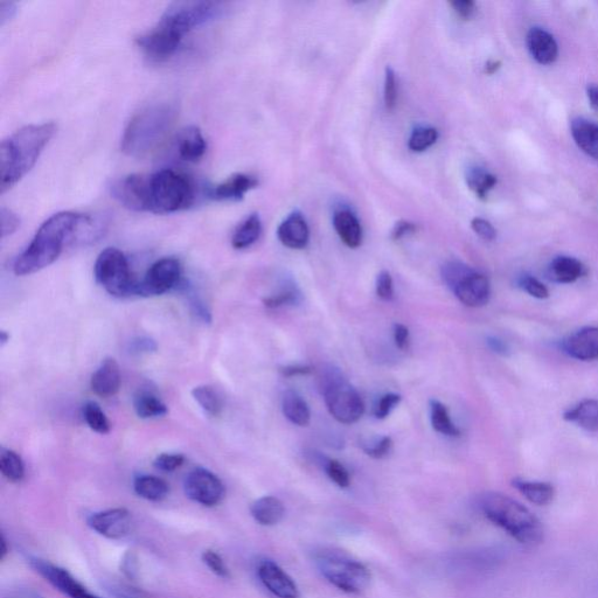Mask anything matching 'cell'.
<instances>
[{
	"label": "cell",
	"instance_id": "obj_34",
	"mask_svg": "<svg viewBox=\"0 0 598 598\" xmlns=\"http://www.w3.org/2000/svg\"><path fill=\"white\" fill-rule=\"evenodd\" d=\"M465 179H467L469 189L481 200L488 198L490 191L497 185V177L478 166L469 169Z\"/></svg>",
	"mask_w": 598,
	"mask_h": 598
},
{
	"label": "cell",
	"instance_id": "obj_58",
	"mask_svg": "<svg viewBox=\"0 0 598 598\" xmlns=\"http://www.w3.org/2000/svg\"><path fill=\"white\" fill-rule=\"evenodd\" d=\"M486 343H488L493 352L500 354V356H507L509 354V347H507L503 340L496 337H489Z\"/></svg>",
	"mask_w": 598,
	"mask_h": 598
},
{
	"label": "cell",
	"instance_id": "obj_33",
	"mask_svg": "<svg viewBox=\"0 0 598 598\" xmlns=\"http://www.w3.org/2000/svg\"><path fill=\"white\" fill-rule=\"evenodd\" d=\"M134 408L136 414L141 419H156L168 414V407L158 398V396L149 391L138 392L134 399Z\"/></svg>",
	"mask_w": 598,
	"mask_h": 598
},
{
	"label": "cell",
	"instance_id": "obj_36",
	"mask_svg": "<svg viewBox=\"0 0 598 598\" xmlns=\"http://www.w3.org/2000/svg\"><path fill=\"white\" fill-rule=\"evenodd\" d=\"M315 462L324 469L325 474L329 476L331 481L339 486V488L346 489L351 485V477L349 471L346 470L342 463L336 460H331L322 454H312Z\"/></svg>",
	"mask_w": 598,
	"mask_h": 598
},
{
	"label": "cell",
	"instance_id": "obj_48",
	"mask_svg": "<svg viewBox=\"0 0 598 598\" xmlns=\"http://www.w3.org/2000/svg\"><path fill=\"white\" fill-rule=\"evenodd\" d=\"M0 225H2V238L5 239L16 233L20 226V219L9 208L2 207V211H0Z\"/></svg>",
	"mask_w": 598,
	"mask_h": 598
},
{
	"label": "cell",
	"instance_id": "obj_3",
	"mask_svg": "<svg viewBox=\"0 0 598 598\" xmlns=\"http://www.w3.org/2000/svg\"><path fill=\"white\" fill-rule=\"evenodd\" d=\"M479 509L493 525L502 528L519 544L540 545L545 528L540 519L526 506L499 492H486L478 500Z\"/></svg>",
	"mask_w": 598,
	"mask_h": 598
},
{
	"label": "cell",
	"instance_id": "obj_45",
	"mask_svg": "<svg viewBox=\"0 0 598 598\" xmlns=\"http://www.w3.org/2000/svg\"><path fill=\"white\" fill-rule=\"evenodd\" d=\"M203 561L215 575L222 577V579H227V577H229V569L227 568L224 559H222L217 552L205 551L203 553Z\"/></svg>",
	"mask_w": 598,
	"mask_h": 598
},
{
	"label": "cell",
	"instance_id": "obj_28",
	"mask_svg": "<svg viewBox=\"0 0 598 598\" xmlns=\"http://www.w3.org/2000/svg\"><path fill=\"white\" fill-rule=\"evenodd\" d=\"M512 485L523 495L528 502L538 506L551 504L555 497V489L552 484L545 482L525 481V479H513Z\"/></svg>",
	"mask_w": 598,
	"mask_h": 598
},
{
	"label": "cell",
	"instance_id": "obj_20",
	"mask_svg": "<svg viewBox=\"0 0 598 598\" xmlns=\"http://www.w3.org/2000/svg\"><path fill=\"white\" fill-rule=\"evenodd\" d=\"M278 240L285 247L303 249L308 246L310 231L307 220L302 213L294 212L285 219L277 229Z\"/></svg>",
	"mask_w": 598,
	"mask_h": 598
},
{
	"label": "cell",
	"instance_id": "obj_44",
	"mask_svg": "<svg viewBox=\"0 0 598 598\" xmlns=\"http://www.w3.org/2000/svg\"><path fill=\"white\" fill-rule=\"evenodd\" d=\"M384 93L386 108L393 110L396 100H398V82H396V75L391 67L386 68Z\"/></svg>",
	"mask_w": 598,
	"mask_h": 598
},
{
	"label": "cell",
	"instance_id": "obj_63",
	"mask_svg": "<svg viewBox=\"0 0 598 598\" xmlns=\"http://www.w3.org/2000/svg\"><path fill=\"white\" fill-rule=\"evenodd\" d=\"M0 342H2L3 346L10 342V335L8 332L2 331V333H0Z\"/></svg>",
	"mask_w": 598,
	"mask_h": 598
},
{
	"label": "cell",
	"instance_id": "obj_43",
	"mask_svg": "<svg viewBox=\"0 0 598 598\" xmlns=\"http://www.w3.org/2000/svg\"><path fill=\"white\" fill-rule=\"evenodd\" d=\"M519 284L528 295L534 298L546 299L549 297V290L544 283H541L538 280V278H535L531 275H524L521 276Z\"/></svg>",
	"mask_w": 598,
	"mask_h": 598
},
{
	"label": "cell",
	"instance_id": "obj_52",
	"mask_svg": "<svg viewBox=\"0 0 598 598\" xmlns=\"http://www.w3.org/2000/svg\"><path fill=\"white\" fill-rule=\"evenodd\" d=\"M189 301L193 314L196 315L200 321L210 324L212 321L211 312L207 309L205 303L196 295L189 296Z\"/></svg>",
	"mask_w": 598,
	"mask_h": 598
},
{
	"label": "cell",
	"instance_id": "obj_22",
	"mask_svg": "<svg viewBox=\"0 0 598 598\" xmlns=\"http://www.w3.org/2000/svg\"><path fill=\"white\" fill-rule=\"evenodd\" d=\"M257 185H259L257 178L246 175V173H236V175L225 180L224 183L215 186L210 196L220 201H238L242 200Z\"/></svg>",
	"mask_w": 598,
	"mask_h": 598
},
{
	"label": "cell",
	"instance_id": "obj_51",
	"mask_svg": "<svg viewBox=\"0 0 598 598\" xmlns=\"http://www.w3.org/2000/svg\"><path fill=\"white\" fill-rule=\"evenodd\" d=\"M449 5L457 13V16L464 20L474 17L477 11V5L472 0H455V2H450Z\"/></svg>",
	"mask_w": 598,
	"mask_h": 598
},
{
	"label": "cell",
	"instance_id": "obj_29",
	"mask_svg": "<svg viewBox=\"0 0 598 598\" xmlns=\"http://www.w3.org/2000/svg\"><path fill=\"white\" fill-rule=\"evenodd\" d=\"M563 419L568 422L576 423L591 433L598 431V400H583L579 405L567 410L563 414Z\"/></svg>",
	"mask_w": 598,
	"mask_h": 598
},
{
	"label": "cell",
	"instance_id": "obj_40",
	"mask_svg": "<svg viewBox=\"0 0 598 598\" xmlns=\"http://www.w3.org/2000/svg\"><path fill=\"white\" fill-rule=\"evenodd\" d=\"M301 301V291L298 290L296 285L290 283L285 284V287L282 288L280 292H277L276 295L264 299L263 303L267 308L276 309L287 307V305H296Z\"/></svg>",
	"mask_w": 598,
	"mask_h": 598
},
{
	"label": "cell",
	"instance_id": "obj_17",
	"mask_svg": "<svg viewBox=\"0 0 598 598\" xmlns=\"http://www.w3.org/2000/svg\"><path fill=\"white\" fill-rule=\"evenodd\" d=\"M257 575L263 586L278 598H299L301 595L296 582L274 561H261L257 567Z\"/></svg>",
	"mask_w": 598,
	"mask_h": 598
},
{
	"label": "cell",
	"instance_id": "obj_49",
	"mask_svg": "<svg viewBox=\"0 0 598 598\" xmlns=\"http://www.w3.org/2000/svg\"><path fill=\"white\" fill-rule=\"evenodd\" d=\"M377 294L382 301H392L394 297L393 278L388 271H381L377 278Z\"/></svg>",
	"mask_w": 598,
	"mask_h": 598
},
{
	"label": "cell",
	"instance_id": "obj_31",
	"mask_svg": "<svg viewBox=\"0 0 598 598\" xmlns=\"http://www.w3.org/2000/svg\"><path fill=\"white\" fill-rule=\"evenodd\" d=\"M134 490L139 497L150 502H161L170 491L164 479L149 475L138 476L134 482Z\"/></svg>",
	"mask_w": 598,
	"mask_h": 598
},
{
	"label": "cell",
	"instance_id": "obj_41",
	"mask_svg": "<svg viewBox=\"0 0 598 598\" xmlns=\"http://www.w3.org/2000/svg\"><path fill=\"white\" fill-rule=\"evenodd\" d=\"M438 139V131L435 128L421 127L413 131L409 138V149L414 152H423L433 146Z\"/></svg>",
	"mask_w": 598,
	"mask_h": 598
},
{
	"label": "cell",
	"instance_id": "obj_62",
	"mask_svg": "<svg viewBox=\"0 0 598 598\" xmlns=\"http://www.w3.org/2000/svg\"><path fill=\"white\" fill-rule=\"evenodd\" d=\"M0 545H2V548H0V559L4 560L6 554H8V552H9L8 545H6V539L4 537V534H2V538H0Z\"/></svg>",
	"mask_w": 598,
	"mask_h": 598
},
{
	"label": "cell",
	"instance_id": "obj_11",
	"mask_svg": "<svg viewBox=\"0 0 598 598\" xmlns=\"http://www.w3.org/2000/svg\"><path fill=\"white\" fill-rule=\"evenodd\" d=\"M184 490L193 502L207 507L220 504L226 493L220 478L204 468L194 469L186 476Z\"/></svg>",
	"mask_w": 598,
	"mask_h": 598
},
{
	"label": "cell",
	"instance_id": "obj_21",
	"mask_svg": "<svg viewBox=\"0 0 598 598\" xmlns=\"http://www.w3.org/2000/svg\"><path fill=\"white\" fill-rule=\"evenodd\" d=\"M121 370L115 359L108 358L97 368L90 380L93 392L101 398H110L120 391Z\"/></svg>",
	"mask_w": 598,
	"mask_h": 598
},
{
	"label": "cell",
	"instance_id": "obj_35",
	"mask_svg": "<svg viewBox=\"0 0 598 598\" xmlns=\"http://www.w3.org/2000/svg\"><path fill=\"white\" fill-rule=\"evenodd\" d=\"M430 420L437 433L453 437L461 435V430L451 421L447 407L440 401H430Z\"/></svg>",
	"mask_w": 598,
	"mask_h": 598
},
{
	"label": "cell",
	"instance_id": "obj_38",
	"mask_svg": "<svg viewBox=\"0 0 598 598\" xmlns=\"http://www.w3.org/2000/svg\"><path fill=\"white\" fill-rule=\"evenodd\" d=\"M192 396L204 412L211 416H219L222 412V401L219 394L211 386H198L193 389Z\"/></svg>",
	"mask_w": 598,
	"mask_h": 598
},
{
	"label": "cell",
	"instance_id": "obj_9",
	"mask_svg": "<svg viewBox=\"0 0 598 598\" xmlns=\"http://www.w3.org/2000/svg\"><path fill=\"white\" fill-rule=\"evenodd\" d=\"M224 4L218 2H176L169 5L159 24L184 38L187 33L220 17Z\"/></svg>",
	"mask_w": 598,
	"mask_h": 598
},
{
	"label": "cell",
	"instance_id": "obj_55",
	"mask_svg": "<svg viewBox=\"0 0 598 598\" xmlns=\"http://www.w3.org/2000/svg\"><path fill=\"white\" fill-rule=\"evenodd\" d=\"M416 229V226L412 222L400 221L393 228L392 239L394 241L401 240L405 236L415 233Z\"/></svg>",
	"mask_w": 598,
	"mask_h": 598
},
{
	"label": "cell",
	"instance_id": "obj_42",
	"mask_svg": "<svg viewBox=\"0 0 598 598\" xmlns=\"http://www.w3.org/2000/svg\"><path fill=\"white\" fill-rule=\"evenodd\" d=\"M392 447V438L382 436L378 438V440L371 442V444H365L364 451L368 456L375 458V460H381V458H384L391 453Z\"/></svg>",
	"mask_w": 598,
	"mask_h": 598
},
{
	"label": "cell",
	"instance_id": "obj_2",
	"mask_svg": "<svg viewBox=\"0 0 598 598\" xmlns=\"http://www.w3.org/2000/svg\"><path fill=\"white\" fill-rule=\"evenodd\" d=\"M55 131L57 125L54 123L32 124L4 139L0 146V190L3 194L33 169Z\"/></svg>",
	"mask_w": 598,
	"mask_h": 598
},
{
	"label": "cell",
	"instance_id": "obj_18",
	"mask_svg": "<svg viewBox=\"0 0 598 598\" xmlns=\"http://www.w3.org/2000/svg\"><path fill=\"white\" fill-rule=\"evenodd\" d=\"M563 350L576 360L598 359V326H587L569 336L562 344Z\"/></svg>",
	"mask_w": 598,
	"mask_h": 598
},
{
	"label": "cell",
	"instance_id": "obj_16",
	"mask_svg": "<svg viewBox=\"0 0 598 598\" xmlns=\"http://www.w3.org/2000/svg\"><path fill=\"white\" fill-rule=\"evenodd\" d=\"M451 291L465 307L481 308L490 301L491 285L488 277L471 269Z\"/></svg>",
	"mask_w": 598,
	"mask_h": 598
},
{
	"label": "cell",
	"instance_id": "obj_14",
	"mask_svg": "<svg viewBox=\"0 0 598 598\" xmlns=\"http://www.w3.org/2000/svg\"><path fill=\"white\" fill-rule=\"evenodd\" d=\"M111 196L123 207L134 212H146L148 175H129L111 185Z\"/></svg>",
	"mask_w": 598,
	"mask_h": 598
},
{
	"label": "cell",
	"instance_id": "obj_7",
	"mask_svg": "<svg viewBox=\"0 0 598 598\" xmlns=\"http://www.w3.org/2000/svg\"><path fill=\"white\" fill-rule=\"evenodd\" d=\"M319 382L333 419L344 424L356 423L361 419L365 412L364 401L338 368H324Z\"/></svg>",
	"mask_w": 598,
	"mask_h": 598
},
{
	"label": "cell",
	"instance_id": "obj_23",
	"mask_svg": "<svg viewBox=\"0 0 598 598\" xmlns=\"http://www.w3.org/2000/svg\"><path fill=\"white\" fill-rule=\"evenodd\" d=\"M207 150L206 139L198 127H187L179 132L177 151L180 158L186 162L197 163L204 157Z\"/></svg>",
	"mask_w": 598,
	"mask_h": 598
},
{
	"label": "cell",
	"instance_id": "obj_37",
	"mask_svg": "<svg viewBox=\"0 0 598 598\" xmlns=\"http://www.w3.org/2000/svg\"><path fill=\"white\" fill-rule=\"evenodd\" d=\"M0 471L10 482H20L25 476V465L15 451L2 449L0 453Z\"/></svg>",
	"mask_w": 598,
	"mask_h": 598
},
{
	"label": "cell",
	"instance_id": "obj_26",
	"mask_svg": "<svg viewBox=\"0 0 598 598\" xmlns=\"http://www.w3.org/2000/svg\"><path fill=\"white\" fill-rule=\"evenodd\" d=\"M572 136L577 146L584 154L598 159V125L583 117L574 118Z\"/></svg>",
	"mask_w": 598,
	"mask_h": 598
},
{
	"label": "cell",
	"instance_id": "obj_56",
	"mask_svg": "<svg viewBox=\"0 0 598 598\" xmlns=\"http://www.w3.org/2000/svg\"><path fill=\"white\" fill-rule=\"evenodd\" d=\"M280 371L284 375V377L288 378L298 377V375H308L312 372L310 366L303 365L285 366L282 367Z\"/></svg>",
	"mask_w": 598,
	"mask_h": 598
},
{
	"label": "cell",
	"instance_id": "obj_59",
	"mask_svg": "<svg viewBox=\"0 0 598 598\" xmlns=\"http://www.w3.org/2000/svg\"><path fill=\"white\" fill-rule=\"evenodd\" d=\"M587 95H588L590 107L593 108L594 110L598 111V86L590 85L587 88Z\"/></svg>",
	"mask_w": 598,
	"mask_h": 598
},
{
	"label": "cell",
	"instance_id": "obj_15",
	"mask_svg": "<svg viewBox=\"0 0 598 598\" xmlns=\"http://www.w3.org/2000/svg\"><path fill=\"white\" fill-rule=\"evenodd\" d=\"M87 524L102 537L118 540L127 537L131 532L132 518L127 509L116 507V509L93 513L87 519Z\"/></svg>",
	"mask_w": 598,
	"mask_h": 598
},
{
	"label": "cell",
	"instance_id": "obj_60",
	"mask_svg": "<svg viewBox=\"0 0 598 598\" xmlns=\"http://www.w3.org/2000/svg\"><path fill=\"white\" fill-rule=\"evenodd\" d=\"M502 67V62L498 60H491L486 62L485 65V73L492 75L498 72V69Z\"/></svg>",
	"mask_w": 598,
	"mask_h": 598
},
{
	"label": "cell",
	"instance_id": "obj_54",
	"mask_svg": "<svg viewBox=\"0 0 598 598\" xmlns=\"http://www.w3.org/2000/svg\"><path fill=\"white\" fill-rule=\"evenodd\" d=\"M394 340L396 346H398L400 350L405 351L408 349L410 338L407 326L402 324H396L394 326Z\"/></svg>",
	"mask_w": 598,
	"mask_h": 598
},
{
	"label": "cell",
	"instance_id": "obj_46",
	"mask_svg": "<svg viewBox=\"0 0 598 598\" xmlns=\"http://www.w3.org/2000/svg\"><path fill=\"white\" fill-rule=\"evenodd\" d=\"M185 462V457L180 454H162L159 455L155 462V468L159 471L173 472L182 467Z\"/></svg>",
	"mask_w": 598,
	"mask_h": 598
},
{
	"label": "cell",
	"instance_id": "obj_25",
	"mask_svg": "<svg viewBox=\"0 0 598 598\" xmlns=\"http://www.w3.org/2000/svg\"><path fill=\"white\" fill-rule=\"evenodd\" d=\"M586 274V267L575 257L558 256L549 264L548 278L555 283H574Z\"/></svg>",
	"mask_w": 598,
	"mask_h": 598
},
{
	"label": "cell",
	"instance_id": "obj_64",
	"mask_svg": "<svg viewBox=\"0 0 598 598\" xmlns=\"http://www.w3.org/2000/svg\"><path fill=\"white\" fill-rule=\"evenodd\" d=\"M121 597H122V598H137V597H134V596H129V595H121Z\"/></svg>",
	"mask_w": 598,
	"mask_h": 598
},
{
	"label": "cell",
	"instance_id": "obj_50",
	"mask_svg": "<svg viewBox=\"0 0 598 598\" xmlns=\"http://www.w3.org/2000/svg\"><path fill=\"white\" fill-rule=\"evenodd\" d=\"M471 227L479 238L485 241H493L497 238L496 228L488 220L475 218L471 221Z\"/></svg>",
	"mask_w": 598,
	"mask_h": 598
},
{
	"label": "cell",
	"instance_id": "obj_61",
	"mask_svg": "<svg viewBox=\"0 0 598 598\" xmlns=\"http://www.w3.org/2000/svg\"><path fill=\"white\" fill-rule=\"evenodd\" d=\"M6 598H45L43 596H40L37 593H34V591H19V593H15V594H11L9 597Z\"/></svg>",
	"mask_w": 598,
	"mask_h": 598
},
{
	"label": "cell",
	"instance_id": "obj_6",
	"mask_svg": "<svg viewBox=\"0 0 598 598\" xmlns=\"http://www.w3.org/2000/svg\"><path fill=\"white\" fill-rule=\"evenodd\" d=\"M319 573L346 594L360 595L371 586V570L339 549L322 548L314 556Z\"/></svg>",
	"mask_w": 598,
	"mask_h": 598
},
{
	"label": "cell",
	"instance_id": "obj_53",
	"mask_svg": "<svg viewBox=\"0 0 598 598\" xmlns=\"http://www.w3.org/2000/svg\"><path fill=\"white\" fill-rule=\"evenodd\" d=\"M156 350L157 344L154 340L146 337L136 338L130 344V351L135 354L151 353Z\"/></svg>",
	"mask_w": 598,
	"mask_h": 598
},
{
	"label": "cell",
	"instance_id": "obj_32",
	"mask_svg": "<svg viewBox=\"0 0 598 598\" xmlns=\"http://www.w3.org/2000/svg\"><path fill=\"white\" fill-rule=\"evenodd\" d=\"M262 222L259 214H250L249 217L235 229L232 245L235 249H246L253 246L260 239Z\"/></svg>",
	"mask_w": 598,
	"mask_h": 598
},
{
	"label": "cell",
	"instance_id": "obj_13",
	"mask_svg": "<svg viewBox=\"0 0 598 598\" xmlns=\"http://www.w3.org/2000/svg\"><path fill=\"white\" fill-rule=\"evenodd\" d=\"M184 38L158 23L149 32L137 38L136 43L141 51L152 61H165L178 51Z\"/></svg>",
	"mask_w": 598,
	"mask_h": 598
},
{
	"label": "cell",
	"instance_id": "obj_10",
	"mask_svg": "<svg viewBox=\"0 0 598 598\" xmlns=\"http://www.w3.org/2000/svg\"><path fill=\"white\" fill-rule=\"evenodd\" d=\"M182 277V266L173 257H165L152 264L144 280L137 282L136 295L161 296L177 287Z\"/></svg>",
	"mask_w": 598,
	"mask_h": 598
},
{
	"label": "cell",
	"instance_id": "obj_19",
	"mask_svg": "<svg viewBox=\"0 0 598 598\" xmlns=\"http://www.w3.org/2000/svg\"><path fill=\"white\" fill-rule=\"evenodd\" d=\"M526 44L532 58L540 65H552L558 59V43L551 33L540 27H532L528 31Z\"/></svg>",
	"mask_w": 598,
	"mask_h": 598
},
{
	"label": "cell",
	"instance_id": "obj_8",
	"mask_svg": "<svg viewBox=\"0 0 598 598\" xmlns=\"http://www.w3.org/2000/svg\"><path fill=\"white\" fill-rule=\"evenodd\" d=\"M95 278L115 297L136 295L137 281L131 275L127 257L117 248H107L97 257Z\"/></svg>",
	"mask_w": 598,
	"mask_h": 598
},
{
	"label": "cell",
	"instance_id": "obj_1",
	"mask_svg": "<svg viewBox=\"0 0 598 598\" xmlns=\"http://www.w3.org/2000/svg\"><path fill=\"white\" fill-rule=\"evenodd\" d=\"M90 226L92 220L86 215L74 212L52 215L40 226L29 247L17 257L13 271L17 276H26L51 266L66 245L93 240Z\"/></svg>",
	"mask_w": 598,
	"mask_h": 598
},
{
	"label": "cell",
	"instance_id": "obj_4",
	"mask_svg": "<svg viewBox=\"0 0 598 598\" xmlns=\"http://www.w3.org/2000/svg\"><path fill=\"white\" fill-rule=\"evenodd\" d=\"M176 117L177 108L170 102L150 103L139 110L124 130V154L134 158L148 156L169 134Z\"/></svg>",
	"mask_w": 598,
	"mask_h": 598
},
{
	"label": "cell",
	"instance_id": "obj_57",
	"mask_svg": "<svg viewBox=\"0 0 598 598\" xmlns=\"http://www.w3.org/2000/svg\"><path fill=\"white\" fill-rule=\"evenodd\" d=\"M16 4L5 3L0 4V25L4 26L6 22H9L16 15Z\"/></svg>",
	"mask_w": 598,
	"mask_h": 598
},
{
	"label": "cell",
	"instance_id": "obj_30",
	"mask_svg": "<svg viewBox=\"0 0 598 598\" xmlns=\"http://www.w3.org/2000/svg\"><path fill=\"white\" fill-rule=\"evenodd\" d=\"M282 410L284 416L296 426L307 427L310 423L311 414L308 403L294 391L284 393Z\"/></svg>",
	"mask_w": 598,
	"mask_h": 598
},
{
	"label": "cell",
	"instance_id": "obj_12",
	"mask_svg": "<svg viewBox=\"0 0 598 598\" xmlns=\"http://www.w3.org/2000/svg\"><path fill=\"white\" fill-rule=\"evenodd\" d=\"M30 565L41 577H44L45 581L50 583L52 587L68 598H101L100 596L90 593V591L83 586L81 582L76 580L71 573L67 572L66 569L55 566L50 561L31 559Z\"/></svg>",
	"mask_w": 598,
	"mask_h": 598
},
{
	"label": "cell",
	"instance_id": "obj_5",
	"mask_svg": "<svg viewBox=\"0 0 598 598\" xmlns=\"http://www.w3.org/2000/svg\"><path fill=\"white\" fill-rule=\"evenodd\" d=\"M196 198L191 179L172 169H164L148 175V199L146 212L171 214L189 208Z\"/></svg>",
	"mask_w": 598,
	"mask_h": 598
},
{
	"label": "cell",
	"instance_id": "obj_47",
	"mask_svg": "<svg viewBox=\"0 0 598 598\" xmlns=\"http://www.w3.org/2000/svg\"><path fill=\"white\" fill-rule=\"evenodd\" d=\"M401 402V396L399 394L389 393L380 399L377 407H375L374 415L379 420H384L391 414L392 410L399 405Z\"/></svg>",
	"mask_w": 598,
	"mask_h": 598
},
{
	"label": "cell",
	"instance_id": "obj_39",
	"mask_svg": "<svg viewBox=\"0 0 598 598\" xmlns=\"http://www.w3.org/2000/svg\"><path fill=\"white\" fill-rule=\"evenodd\" d=\"M83 419L88 427L97 434L106 435L110 431V422L96 402L89 401L83 406Z\"/></svg>",
	"mask_w": 598,
	"mask_h": 598
},
{
	"label": "cell",
	"instance_id": "obj_27",
	"mask_svg": "<svg viewBox=\"0 0 598 598\" xmlns=\"http://www.w3.org/2000/svg\"><path fill=\"white\" fill-rule=\"evenodd\" d=\"M250 513L256 523L262 526H275L283 520L285 507L280 499L266 496L255 500L250 506Z\"/></svg>",
	"mask_w": 598,
	"mask_h": 598
},
{
	"label": "cell",
	"instance_id": "obj_24",
	"mask_svg": "<svg viewBox=\"0 0 598 598\" xmlns=\"http://www.w3.org/2000/svg\"><path fill=\"white\" fill-rule=\"evenodd\" d=\"M333 227L347 247L358 248L363 242V228L356 215L349 210H340L333 215Z\"/></svg>",
	"mask_w": 598,
	"mask_h": 598
}]
</instances>
